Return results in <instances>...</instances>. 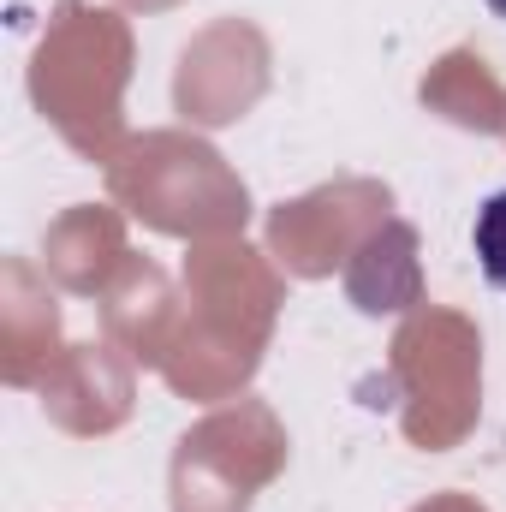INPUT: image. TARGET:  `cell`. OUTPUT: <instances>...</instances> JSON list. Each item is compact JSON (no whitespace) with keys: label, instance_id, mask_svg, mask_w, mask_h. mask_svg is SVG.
Instances as JSON below:
<instances>
[{"label":"cell","instance_id":"7a4b0ae2","mask_svg":"<svg viewBox=\"0 0 506 512\" xmlns=\"http://www.w3.org/2000/svg\"><path fill=\"white\" fill-rule=\"evenodd\" d=\"M489 6H495V12H501V18H506V0H489Z\"/></svg>","mask_w":506,"mask_h":512},{"label":"cell","instance_id":"6da1fadb","mask_svg":"<svg viewBox=\"0 0 506 512\" xmlns=\"http://www.w3.org/2000/svg\"><path fill=\"white\" fill-rule=\"evenodd\" d=\"M471 245H477V268H483V280H489L495 292H506V191H495V197L477 209Z\"/></svg>","mask_w":506,"mask_h":512}]
</instances>
